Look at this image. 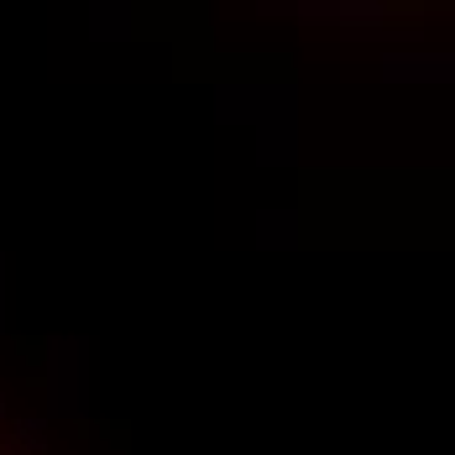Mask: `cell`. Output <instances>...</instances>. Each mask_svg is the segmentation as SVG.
<instances>
[{"instance_id": "obj_1", "label": "cell", "mask_w": 455, "mask_h": 455, "mask_svg": "<svg viewBox=\"0 0 455 455\" xmlns=\"http://www.w3.org/2000/svg\"><path fill=\"white\" fill-rule=\"evenodd\" d=\"M387 84H455V52H387Z\"/></svg>"}]
</instances>
